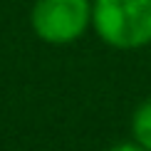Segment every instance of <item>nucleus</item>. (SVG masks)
<instances>
[{
  "label": "nucleus",
  "instance_id": "nucleus-1",
  "mask_svg": "<svg viewBox=\"0 0 151 151\" xmlns=\"http://www.w3.org/2000/svg\"><path fill=\"white\" fill-rule=\"evenodd\" d=\"M92 27L114 50L151 45V0H94Z\"/></svg>",
  "mask_w": 151,
  "mask_h": 151
},
{
  "label": "nucleus",
  "instance_id": "nucleus-2",
  "mask_svg": "<svg viewBox=\"0 0 151 151\" xmlns=\"http://www.w3.org/2000/svg\"><path fill=\"white\" fill-rule=\"evenodd\" d=\"M30 25L47 45H72L92 27V0H35Z\"/></svg>",
  "mask_w": 151,
  "mask_h": 151
},
{
  "label": "nucleus",
  "instance_id": "nucleus-3",
  "mask_svg": "<svg viewBox=\"0 0 151 151\" xmlns=\"http://www.w3.org/2000/svg\"><path fill=\"white\" fill-rule=\"evenodd\" d=\"M131 134L141 149L151 151V99L141 102L131 116Z\"/></svg>",
  "mask_w": 151,
  "mask_h": 151
},
{
  "label": "nucleus",
  "instance_id": "nucleus-4",
  "mask_svg": "<svg viewBox=\"0 0 151 151\" xmlns=\"http://www.w3.org/2000/svg\"><path fill=\"white\" fill-rule=\"evenodd\" d=\"M106 151H146V149H141L136 141H124V144H114V146L106 149Z\"/></svg>",
  "mask_w": 151,
  "mask_h": 151
}]
</instances>
